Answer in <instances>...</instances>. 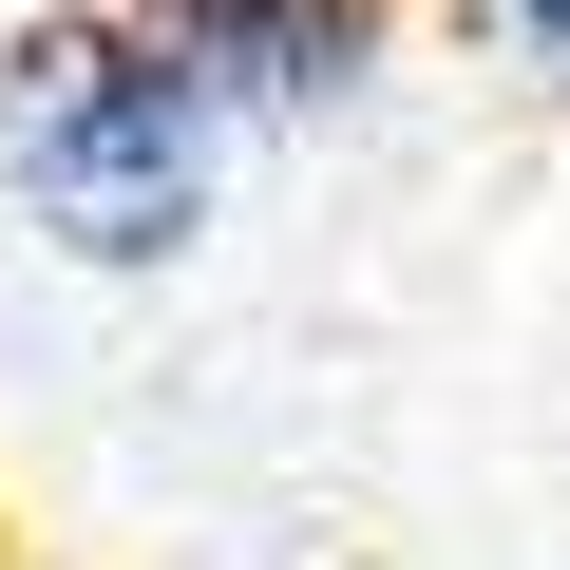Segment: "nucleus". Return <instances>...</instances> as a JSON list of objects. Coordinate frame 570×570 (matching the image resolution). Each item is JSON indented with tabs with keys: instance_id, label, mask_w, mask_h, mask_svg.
Wrapping results in <instances>:
<instances>
[{
	"instance_id": "f03ea898",
	"label": "nucleus",
	"mask_w": 570,
	"mask_h": 570,
	"mask_svg": "<svg viewBox=\"0 0 570 570\" xmlns=\"http://www.w3.org/2000/svg\"><path fill=\"white\" fill-rule=\"evenodd\" d=\"M134 20L190 58L209 115H324V96H362V0H134Z\"/></svg>"
},
{
	"instance_id": "7ed1b4c3",
	"label": "nucleus",
	"mask_w": 570,
	"mask_h": 570,
	"mask_svg": "<svg viewBox=\"0 0 570 570\" xmlns=\"http://www.w3.org/2000/svg\"><path fill=\"white\" fill-rule=\"evenodd\" d=\"M494 20H513V39H551V58H570V0H494Z\"/></svg>"
},
{
	"instance_id": "f257e3e1",
	"label": "nucleus",
	"mask_w": 570,
	"mask_h": 570,
	"mask_svg": "<svg viewBox=\"0 0 570 570\" xmlns=\"http://www.w3.org/2000/svg\"><path fill=\"white\" fill-rule=\"evenodd\" d=\"M209 96L153 20H20L0 58V171L77 266H171L209 228Z\"/></svg>"
}]
</instances>
